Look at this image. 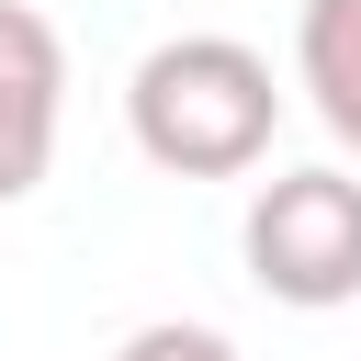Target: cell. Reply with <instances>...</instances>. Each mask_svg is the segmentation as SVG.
Masks as SVG:
<instances>
[{
  "instance_id": "obj_1",
  "label": "cell",
  "mask_w": 361,
  "mask_h": 361,
  "mask_svg": "<svg viewBox=\"0 0 361 361\" xmlns=\"http://www.w3.org/2000/svg\"><path fill=\"white\" fill-rule=\"evenodd\" d=\"M124 135L169 180H248L282 135V79L237 34H169L124 79Z\"/></svg>"
},
{
  "instance_id": "obj_2",
  "label": "cell",
  "mask_w": 361,
  "mask_h": 361,
  "mask_svg": "<svg viewBox=\"0 0 361 361\" xmlns=\"http://www.w3.org/2000/svg\"><path fill=\"white\" fill-rule=\"evenodd\" d=\"M237 259H248V282H259L271 305H293V316L361 305V180H350L338 158L271 169V180L248 192V214H237Z\"/></svg>"
},
{
  "instance_id": "obj_3",
  "label": "cell",
  "mask_w": 361,
  "mask_h": 361,
  "mask_svg": "<svg viewBox=\"0 0 361 361\" xmlns=\"http://www.w3.org/2000/svg\"><path fill=\"white\" fill-rule=\"evenodd\" d=\"M56 124H68V45L34 0H0V203L45 192Z\"/></svg>"
},
{
  "instance_id": "obj_4",
  "label": "cell",
  "mask_w": 361,
  "mask_h": 361,
  "mask_svg": "<svg viewBox=\"0 0 361 361\" xmlns=\"http://www.w3.org/2000/svg\"><path fill=\"white\" fill-rule=\"evenodd\" d=\"M293 90H305L316 124L361 158V0H305V11H293Z\"/></svg>"
},
{
  "instance_id": "obj_5",
  "label": "cell",
  "mask_w": 361,
  "mask_h": 361,
  "mask_svg": "<svg viewBox=\"0 0 361 361\" xmlns=\"http://www.w3.org/2000/svg\"><path fill=\"white\" fill-rule=\"evenodd\" d=\"M113 361H248V350L226 327H203V316H147V327H124Z\"/></svg>"
}]
</instances>
